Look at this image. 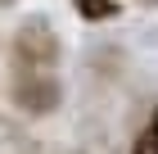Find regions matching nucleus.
Here are the masks:
<instances>
[{
    "instance_id": "obj_3",
    "label": "nucleus",
    "mask_w": 158,
    "mask_h": 154,
    "mask_svg": "<svg viewBox=\"0 0 158 154\" xmlns=\"http://www.w3.org/2000/svg\"><path fill=\"white\" fill-rule=\"evenodd\" d=\"M77 18H86V23H109V18H118L122 5L118 0H73Z\"/></svg>"
},
{
    "instance_id": "obj_1",
    "label": "nucleus",
    "mask_w": 158,
    "mask_h": 154,
    "mask_svg": "<svg viewBox=\"0 0 158 154\" xmlns=\"http://www.w3.org/2000/svg\"><path fill=\"white\" fill-rule=\"evenodd\" d=\"M5 100H9L14 113L41 122L54 118L68 100V86H63L59 68H9V82H5Z\"/></svg>"
},
{
    "instance_id": "obj_6",
    "label": "nucleus",
    "mask_w": 158,
    "mask_h": 154,
    "mask_svg": "<svg viewBox=\"0 0 158 154\" xmlns=\"http://www.w3.org/2000/svg\"><path fill=\"white\" fill-rule=\"evenodd\" d=\"M9 5H14V0H0V9H9Z\"/></svg>"
},
{
    "instance_id": "obj_4",
    "label": "nucleus",
    "mask_w": 158,
    "mask_h": 154,
    "mask_svg": "<svg viewBox=\"0 0 158 154\" xmlns=\"http://www.w3.org/2000/svg\"><path fill=\"white\" fill-rule=\"evenodd\" d=\"M127 154H158V104L149 109V118L135 127V141H131Z\"/></svg>"
},
{
    "instance_id": "obj_2",
    "label": "nucleus",
    "mask_w": 158,
    "mask_h": 154,
    "mask_svg": "<svg viewBox=\"0 0 158 154\" xmlns=\"http://www.w3.org/2000/svg\"><path fill=\"white\" fill-rule=\"evenodd\" d=\"M68 46L50 14H27L9 32V68H63Z\"/></svg>"
},
{
    "instance_id": "obj_5",
    "label": "nucleus",
    "mask_w": 158,
    "mask_h": 154,
    "mask_svg": "<svg viewBox=\"0 0 158 154\" xmlns=\"http://www.w3.org/2000/svg\"><path fill=\"white\" fill-rule=\"evenodd\" d=\"M135 5H145V9H158V0H135Z\"/></svg>"
}]
</instances>
